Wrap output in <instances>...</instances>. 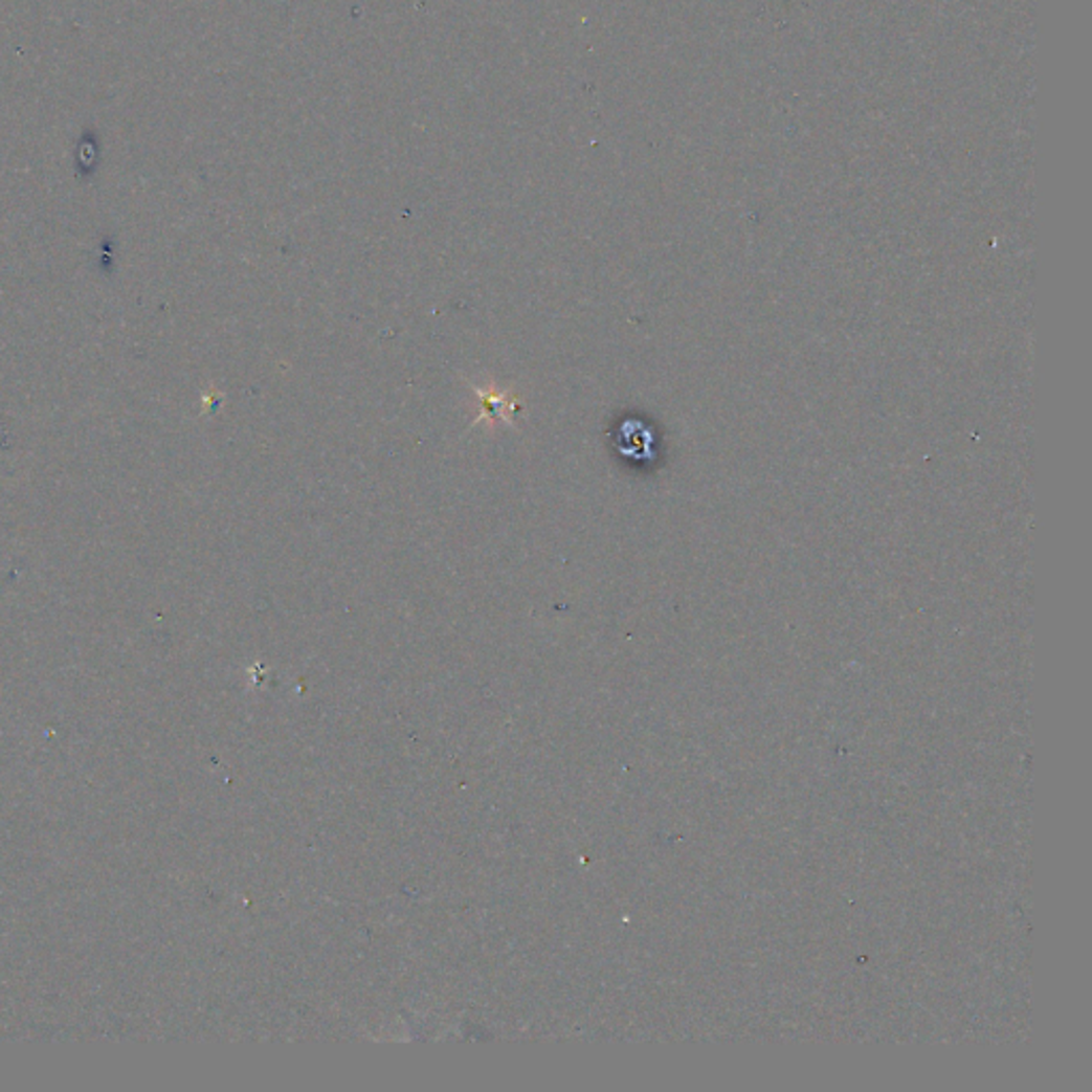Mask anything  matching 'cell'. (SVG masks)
Here are the masks:
<instances>
[{
	"mask_svg": "<svg viewBox=\"0 0 1092 1092\" xmlns=\"http://www.w3.org/2000/svg\"><path fill=\"white\" fill-rule=\"evenodd\" d=\"M472 388L481 399V415L472 423V427H476L481 423H487L489 427H495L497 423H514V415L523 408L521 399L514 397L510 391H497L493 386H487V388L472 386Z\"/></svg>",
	"mask_w": 1092,
	"mask_h": 1092,
	"instance_id": "6da1fadb",
	"label": "cell"
}]
</instances>
